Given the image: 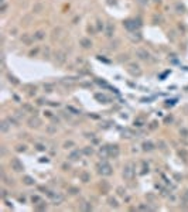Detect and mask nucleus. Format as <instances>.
I'll list each match as a JSON object with an SVG mask.
<instances>
[{"mask_svg": "<svg viewBox=\"0 0 188 212\" xmlns=\"http://www.w3.org/2000/svg\"><path fill=\"white\" fill-rule=\"evenodd\" d=\"M137 3H139V4H141V6H144V4L147 3V0H137Z\"/></svg>", "mask_w": 188, "mask_h": 212, "instance_id": "obj_8", "label": "nucleus"}, {"mask_svg": "<svg viewBox=\"0 0 188 212\" xmlns=\"http://www.w3.org/2000/svg\"><path fill=\"white\" fill-rule=\"evenodd\" d=\"M184 195H185V199H187V201H188V189H187V191H185V194H184Z\"/></svg>", "mask_w": 188, "mask_h": 212, "instance_id": "obj_9", "label": "nucleus"}, {"mask_svg": "<svg viewBox=\"0 0 188 212\" xmlns=\"http://www.w3.org/2000/svg\"><path fill=\"white\" fill-rule=\"evenodd\" d=\"M143 146H144V148H146V150H151V148H153V146H151V143H144Z\"/></svg>", "mask_w": 188, "mask_h": 212, "instance_id": "obj_6", "label": "nucleus"}, {"mask_svg": "<svg viewBox=\"0 0 188 212\" xmlns=\"http://www.w3.org/2000/svg\"><path fill=\"white\" fill-rule=\"evenodd\" d=\"M137 54H140V55H141L140 58H143V59H146V58L148 57V54H147V52H144L143 49H137Z\"/></svg>", "mask_w": 188, "mask_h": 212, "instance_id": "obj_5", "label": "nucleus"}, {"mask_svg": "<svg viewBox=\"0 0 188 212\" xmlns=\"http://www.w3.org/2000/svg\"><path fill=\"white\" fill-rule=\"evenodd\" d=\"M123 174L127 177V178H131V175H133V171H131V168H130V164L124 168V171H123Z\"/></svg>", "mask_w": 188, "mask_h": 212, "instance_id": "obj_2", "label": "nucleus"}, {"mask_svg": "<svg viewBox=\"0 0 188 212\" xmlns=\"http://www.w3.org/2000/svg\"><path fill=\"white\" fill-rule=\"evenodd\" d=\"M100 172H103V174H106V175H109V174H112V171H110V167H109L107 164H103V167H102V170H100Z\"/></svg>", "mask_w": 188, "mask_h": 212, "instance_id": "obj_3", "label": "nucleus"}, {"mask_svg": "<svg viewBox=\"0 0 188 212\" xmlns=\"http://www.w3.org/2000/svg\"><path fill=\"white\" fill-rule=\"evenodd\" d=\"M25 184H28V185H30V184H33V179L30 178V177H25Z\"/></svg>", "mask_w": 188, "mask_h": 212, "instance_id": "obj_7", "label": "nucleus"}, {"mask_svg": "<svg viewBox=\"0 0 188 212\" xmlns=\"http://www.w3.org/2000/svg\"><path fill=\"white\" fill-rule=\"evenodd\" d=\"M11 165H13V168L16 170V171H21V170H24V167H23V164L18 161V158H14L13 161H11Z\"/></svg>", "mask_w": 188, "mask_h": 212, "instance_id": "obj_1", "label": "nucleus"}, {"mask_svg": "<svg viewBox=\"0 0 188 212\" xmlns=\"http://www.w3.org/2000/svg\"><path fill=\"white\" fill-rule=\"evenodd\" d=\"M38 123H40L38 119H30V120H28V126H30V127H37Z\"/></svg>", "mask_w": 188, "mask_h": 212, "instance_id": "obj_4", "label": "nucleus"}]
</instances>
